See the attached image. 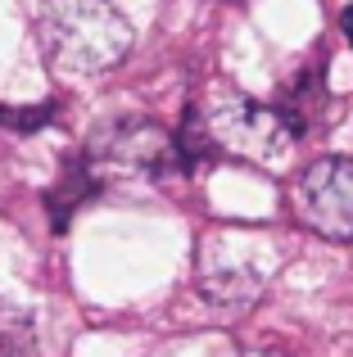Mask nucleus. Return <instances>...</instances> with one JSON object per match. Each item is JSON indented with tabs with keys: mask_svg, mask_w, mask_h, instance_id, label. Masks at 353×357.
<instances>
[{
	"mask_svg": "<svg viewBox=\"0 0 353 357\" xmlns=\"http://www.w3.org/2000/svg\"><path fill=\"white\" fill-rule=\"evenodd\" d=\"M322 105H326V86H322V63L317 68H308V73H299L294 77V86H290V96H285V114H290V122L299 127V136L308 131V122L322 114Z\"/></svg>",
	"mask_w": 353,
	"mask_h": 357,
	"instance_id": "5",
	"label": "nucleus"
},
{
	"mask_svg": "<svg viewBox=\"0 0 353 357\" xmlns=\"http://www.w3.org/2000/svg\"><path fill=\"white\" fill-rule=\"evenodd\" d=\"M340 32H345V41L353 45V5H345V14H340Z\"/></svg>",
	"mask_w": 353,
	"mask_h": 357,
	"instance_id": "6",
	"label": "nucleus"
},
{
	"mask_svg": "<svg viewBox=\"0 0 353 357\" xmlns=\"http://www.w3.org/2000/svg\"><path fill=\"white\" fill-rule=\"evenodd\" d=\"M294 140H299V127L281 105L267 109L245 96H222L204 109H186L176 149H181L186 167H200L218 154L249 158V163H276V158H285Z\"/></svg>",
	"mask_w": 353,
	"mask_h": 357,
	"instance_id": "1",
	"label": "nucleus"
},
{
	"mask_svg": "<svg viewBox=\"0 0 353 357\" xmlns=\"http://www.w3.org/2000/svg\"><path fill=\"white\" fill-rule=\"evenodd\" d=\"M294 208L303 227H313L322 240L349 244L353 240V158L326 154L303 167L294 185Z\"/></svg>",
	"mask_w": 353,
	"mask_h": 357,
	"instance_id": "4",
	"label": "nucleus"
},
{
	"mask_svg": "<svg viewBox=\"0 0 353 357\" xmlns=\"http://www.w3.org/2000/svg\"><path fill=\"white\" fill-rule=\"evenodd\" d=\"M36 41L59 73L91 77V73H109L127 59L132 23L109 0H41Z\"/></svg>",
	"mask_w": 353,
	"mask_h": 357,
	"instance_id": "2",
	"label": "nucleus"
},
{
	"mask_svg": "<svg viewBox=\"0 0 353 357\" xmlns=\"http://www.w3.org/2000/svg\"><path fill=\"white\" fill-rule=\"evenodd\" d=\"M87 167L96 176H163L181 163L176 136L150 118H118L91 136Z\"/></svg>",
	"mask_w": 353,
	"mask_h": 357,
	"instance_id": "3",
	"label": "nucleus"
}]
</instances>
